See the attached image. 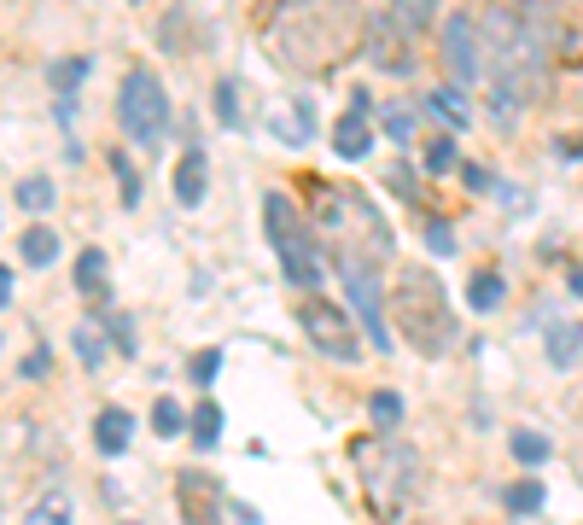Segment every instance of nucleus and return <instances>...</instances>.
I'll use <instances>...</instances> for the list:
<instances>
[{
  "mask_svg": "<svg viewBox=\"0 0 583 525\" xmlns=\"http://www.w3.org/2000/svg\"><path fill=\"white\" fill-rule=\"evenodd\" d=\"M70 345H76V356H82V368H100V362H105V333L94 327V321H82Z\"/></svg>",
  "mask_w": 583,
  "mask_h": 525,
  "instance_id": "obj_24",
  "label": "nucleus"
},
{
  "mask_svg": "<svg viewBox=\"0 0 583 525\" xmlns=\"http://www.w3.org/2000/svg\"><path fill=\"white\" fill-rule=\"evenodd\" d=\"M18 205H24V210H47V205H53V181H47V175L18 181Z\"/></svg>",
  "mask_w": 583,
  "mask_h": 525,
  "instance_id": "obj_30",
  "label": "nucleus"
},
{
  "mask_svg": "<svg viewBox=\"0 0 583 525\" xmlns=\"http://www.w3.org/2000/svg\"><path fill=\"white\" fill-rule=\"evenodd\" d=\"M187 426H193V444H199V450H210V444L222 438V409H216V403H199Z\"/></svg>",
  "mask_w": 583,
  "mask_h": 525,
  "instance_id": "obj_23",
  "label": "nucleus"
},
{
  "mask_svg": "<svg viewBox=\"0 0 583 525\" xmlns=\"http://www.w3.org/2000/svg\"><path fill=\"white\" fill-rule=\"evenodd\" d=\"M385 310H397V333H403L420 356H444V350L455 345L449 292L426 263H403V269L391 275V304H385Z\"/></svg>",
  "mask_w": 583,
  "mask_h": 525,
  "instance_id": "obj_3",
  "label": "nucleus"
},
{
  "mask_svg": "<svg viewBox=\"0 0 583 525\" xmlns=\"http://www.w3.org/2000/svg\"><path fill=\"white\" fill-rule=\"evenodd\" d=\"M391 187H397L403 199H414V175H409V164H391Z\"/></svg>",
  "mask_w": 583,
  "mask_h": 525,
  "instance_id": "obj_37",
  "label": "nucleus"
},
{
  "mask_svg": "<svg viewBox=\"0 0 583 525\" xmlns=\"http://www.w3.org/2000/svg\"><path fill=\"white\" fill-rule=\"evenodd\" d=\"M519 24L537 35L554 65H583V0H519Z\"/></svg>",
  "mask_w": 583,
  "mask_h": 525,
  "instance_id": "obj_6",
  "label": "nucleus"
},
{
  "mask_svg": "<svg viewBox=\"0 0 583 525\" xmlns=\"http://www.w3.org/2000/svg\"><path fill=\"white\" fill-rule=\"evenodd\" d=\"M24 374H30V380H41V374H47V350H35L30 362H24Z\"/></svg>",
  "mask_w": 583,
  "mask_h": 525,
  "instance_id": "obj_38",
  "label": "nucleus"
},
{
  "mask_svg": "<svg viewBox=\"0 0 583 525\" xmlns=\"http://www.w3.org/2000/svg\"><path fill=\"white\" fill-rule=\"evenodd\" d=\"M368 41V18L356 0H286L269 24V53L292 76H333Z\"/></svg>",
  "mask_w": 583,
  "mask_h": 525,
  "instance_id": "obj_1",
  "label": "nucleus"
},
{
  "mask_svg": "<svg viewBox=\"0 0 583 525\" xmlns=\"http://www.w3.org/2000/svg\"><path fill=\"white\" fill-rule=\"evenodd\" d=\"M467 187H473V193H484V187H490V175H484L479 164H467Z\"/></svg>",
  "mask_w": 583,
  "mask_h": 525,
  "instance_id": "obj_39",
  "label": "nucleus"
},
{
  "mask_svg": "<svg viewBox=\"0 0 583 525\" xmlns=\"http://www.w3.org/2000/svg\"><path fill=\"white\" fill-rule=\"evenodd\" d=\"M175 199H181V205H199V199H205V152H199V146H187L181 164H175Z\"/></svg>",
  "mask_w": 583,
  "mask_h": 525,
  "instance_id": "obj_14",
  "label": "nucleus"
},
{
  "mask_svg": "<svg viewBox=\"0 0 583 525\" xmlns=\"http://www.w3.org/2000/svg\"><path fill=\"white\" fill-rule=\"evenodd\" d=\"M385 135L397 140V146H403V140L414 135V117L403 111V105H385Z\"/></svg>",
  "mask_w": 583,
  "mask_h": 525,
  "instance_id": "obj_33",
  "label": "nucleus"
},
{
  "mask_svg": "<svg viewBox=\"0 0 583 525\" xmlns=\"http://www.w3.org/2000/svg\"><path fill=\"white\" fill-rule=\"evenodd\" d=\"M368 146H374V129L362 123V111H344L339 129H333V152H339V158H362Z\"/></svg>",
  "mask_w": 583,
  "mask_h": 525,
  "instance_id": "obj_15",
  "label": "nucleus"
},
{
  "mask_svg": "<svg viewBox=\"0 0 583 525\" xmlns=\"http://www.w3.org/2000/svg\"><path fill=\"white\" fill-rule=\"evenodd\" d=\"M426 111L444 117L449 129H467V123H473V111H467V88H432V94H426Z\"/></svg>",
  "mask_w": 583,
  "mask_h": 525,
  "instance_id": "obj_16",
  "label": "nucleus"
},
{
  "mask_svg": "<svg viewBox=\"0 0 583 525\" xmlns=\"http://www.w3.org/2000/svg\"><path fill=\"white\" fill-rule=\"evenodd\" d=\"M18 257H24L30 269H47V263L59 257V234H53V228H41V222H35V228H24V240H18Z\"/></svg>",
  "mask_w": 583,
  "mask_h": 525,
  "instance_id": "obj_17",
  "label": "nucleus"
},
{
  "mask_svg": "<svg viewBox=\"0 0 583 525\" xmlns=\"http://www.w3.org/2000/svg\"><path fill=\"white\" fill-rule=\"evenodd\" d=\"M438 53H444L449 88H479L484 82V35L467 12H449L438 30Z\"/></svg>",
  "mask_w": 583,
  "mask_h": 525,
  "instance_id": "obj_9",
  "label": "nucleus"
},
{
  "mask_svg": "<svg viewBox=\"0 0 583 525\" xmlns=\"http://www.w3.org/2000/svg\"><path fill=\"white\" fill-rule=\"evenodd\" d=\"M502 292H508V280L496 275V269H479V275L467 280V298H473V310L490 315L496 304H502Z\"/></svg>",
  "mask_w": 583,
  "mask_h": 525,
  "instance_id": "obj_19",
  "label": "nucleus"
},
{
  "mask_svg": "<svg viewBox=\"0 0 583 525\" xmlns=\"http://www.w3.org/2000/svg\"><path fill=\"white\" fill-rule=\"evenodd\" d=\"M344 292H350V310L368 327L374 350H391V327H385V298H379V275L374 269H344Z\"/></svg>",
  "mask_w": 583,
  "mask_h": 525,
  "instance_id": "obj_10",
  "label": "nucleus"
},
{
  "mask_svg": "<svg viewBox=\"0 0 583 525\" xmlns=\"http://www.w3.org/2000/svg\"><path fill=\"white\" fill-rule=\"evenodd\" d=\"M391 18H397L409 35L426 30V24H432V0H397V6H391Z\"/></svg>",
  "mask_w": 583,
  "mask_h": 525,
  "instance_id": "obj_29",
  "label": "nucleus"
},
{
  "mask_svg": "<svg viewBox=\"0 0 583 525\" xmlns=\"http://www.w3.org/2000/svg\"><path fill=\"white\" fill-rule=\"evenodd\" d=\"M298 327H304V339L321 356H333V362H356L362 345H356V327H350V310L339 304H327L321 292H304V304H298Z\"/></svg>",
  "mask_w": 583,
  "mask_h": 525,
  "instance_id": "obj_8",
  "label": "nucleus"
},
{
  "mask_svg": "<svg viewBox=\"0 0 583 525\" xmlns=\"http://www.w3.org/2000/svg\"><path fill=\"white\" fill-rule=\"evenodd\" d=\"M6 298H12V269L0 263V310H6Z\"/></svg>",
  "mask_w": 583,
  "mask_h": 525,
  "instance_id": "obj_40",
  "label": "nucleus"
},
{
  "mask_svg": "<svg viewBox=\"0 0 583 525\" xmlns=\"http://www.w3.org/2000/svg\"><path fill=\"white\" fill-rule=\"evenodd\" d=\"M263 228H269V245L280 251L286 280L304 286V292H315V286H321V245H315L309 222L298 216V205H292L286 193H269V199H263Z\"/></svg>",
  "mask_w": 583,
  "mask_h": 525,
  "instance_id": "obj_5",
  "label": "nucleus"
},
{
  "mask_svg": "<svg viewBox=\"0 0 583 525\" xmlns=\"http://www.w3.org/2000/svg\"><path fill=\"white\" fill-rule=\"evenodd\" d=\"M309 199H315V216H321V234L339 245V269H385L391 263V228H385V216H379L356 187H309Z\"/></svg>",
  "mask_w": 583,
  "mask_h": 525,
  "instance_id": "obj_2",
  "label": "nucleus"
},
{
  "mask_svg": "<svg viewBox=\"0 0 583 525\" xmlns=\"http://www.w3.org/2000/svg\"><path fill=\"white\" fill-rule=\"evenodd\" d=\"M175 502H181V525H222V490L210 485L205 467H181L175 473Z\"/></svg>",
  "mask_w": 583,
  "mask_h": 525,
  "instance_id": "obj_11",
  "label": "nucleus"
},
{
  "mask_svg": "<svg viewBox=\"0 0 583 525\" xmlns=\"http://www.w3.org/2000/svg\"><path fill=\"white\" fill-rule=\"evenodd\" d=\"M82 76H88V59H82V53H76V59H53V65H47V82H53V94H59V100L82 88Z\"/></svg>",
  "mask_w": 583,
  "mask_h": 525,
  "instance_id": "obj_20",
  "label": "nucleus"
},
{
  "mask_svg": "<svg viewBox=\"0 0 583 525\" xmlns=\"http://www.w3.org/2000/svg\"><path fill=\"white\" fill-rule=\"evenodd\" d=\"M129 438H135V415L129 409H100L94 415V444H100V455H123Z\"/></svg>",
  "mask_w": 583,
  "mask_h": 525,
  "instance_id": "obj_13",
  "label": "nucleus"
},
{
  "mask_svg": "<svg viewBox=\"0 0 583 525\" xmlns=\"http://www.w3.org/2000/svg\"><path fill=\"white\" fill-rule=\"evenodd\" d=\"M216 111H222V123H228V129H245V123H240V82H234V76H222V82H216Z\"/></svg>",
  "mask_w": 583,
  "mask_h": 525,
  "instance_id": "obj_28",
  "label": "nucleus"
},
{
  "mask_svg": "<svg viewBox=\"0 0 583 525\" xmlns=\"http://www.w3.org/2000/svg\"><path fill=\"white\" fill-rule=\"evenodd\" d=\"M76 286H82L88 298H100V292H105V251H94V245H88V251L76 257Z\"/></svg>",
  "mask_w": 583,
  "mask_h": 525,
  "instance_id": "obj_21",
  "label": "nucleus"
},
{
  "mask_svg": "<svg viewBox=\"0 0 583 525\" xmlns=\"http://www.w3.org/2000/svg\"><path fill=\"white\" fill-rule=\"evenodd\" d=\"M583 350V327H572V321H549V362L554 368H572Z\"/></svg>",
  "mask_w": 583,
  "mask_h": 525,
  "instance_id": "obj_18",
  "label": "nucleus"
},
{
  "mask_svg": "<svg viewBox=\"0 0 583 525\" xmlns=\"http://www.w3.org/2000/svg\"><path fill=\"white\" fill-rule=\"evenodd\" d=\"M187 374H193V380H199V385H210V380H216V374H222V350H199Z\"/></svg>",
  "mask_w": 583,
  "mask_h": 525,
  "instance_id": "obj_34",
  "label": "nucleus"
},
{
  "mask_svg": "<svg viewBox=\"0 0 583 525\" xmlns=\"http://www.w3.org/2000/svg\"><path fill=\"white\" fill-rule=\"evenodd\" d=\"M368 415H374L379 432H391V426L403 420V397H397V391H374V397H368Z\"/></svg>",
  "mask_w": 583,
  "mask_h": 525,
  "instance_id": "obj_26",
  "label": "nucleus"
},
{
  "mask_svg": "<svg viewBox=\"0 0 583 525\" xmlns=\"http://www.w3.org/2000/svg\"><path fill=\"white\" fill-rule=\"evenodd\" d=\"M572 292H578V298H583V269H572Z\"/></svg>",
  "mask_w": 583,
  "mask_h": 525,
  "instance_id": "obj_41",
  "label": "nucleus"
},
{
  "mask_svg": "<svg viewBox=\"0 0 583 525\" xmlns=\"http://www.w3.org/2000/svg\"><path fill=\"white\" fill-rule=\"evenodd\" d=\"M368 53H374L379 70H403L409 76V30L385 12V18H368V41H362Z\"/></svg>",
  "mask_w": 583,
  "mask_h": 525,
  "instance_id": "obj_12",
  "label": "nucleus"
},
{
  "mask_svg": "<svg viewBox=\"0 0 583 525\" xmlns=\"http://www.w3.org/2000/svg\"><path fill=\"white\" fill-rule=\"evenodd\" d=\"M350 461H356V479H362V496H368L374 520H397L409 508L414 485H420L414 450L397 444V438H356L350 444Z\"/></svg>",
  "mask_w": 583,
  "mask_h": 525,
  "instance_id": "obj_4",
  "label": "nucleus"
},
{
  "mask_svg": "<svg viewBox=\"0 0 583 525\" xmlns=\"http://www.w3.org/2000/svg\"><path fill=\"white\" fill-rule=\"evenodd\" d=\"M426 170H432V175H449V170H455V140H449V135H438L432 146H426Z\"/></svg>",
  "mask_w": 583,
  "mask_h": 525,
  "instance_id": "obj_32",
  "label": "nucleus"
},
{
  "mask_svg": "<svg viewBox=\"0 0 583 525\" xmlns=\"http://www.w3.org/2000/svg\"><path fill=\"white\" fill-rule=\"evenodd\" d=\"M111 164H117V175H123V199H129V205H135V199H140V181H135V170H129V164H123V158H111Z\"/></svg>",
  "mask_w": 583,
  "mask_h": 525,
  "instance_id": "obj_36",
  "label": "nucleus"
},
{
  "mask_svg": "<svg viewBox=\"0 0 583 525\" xmlns=\"http://www.w3.org/2000/svg\"><path fill=\"white\" fill-rule=\"evenodd\" d=\"M117 123H123V135L135 140V146H158L164 129H170V94H164V82H158L146 65H135L129 76H123Z\"/></svg>",
  "mask_w": 583,
  "mask_h": 525,
  "instance_id": "obj_7",
  "label": "nucleus"
},
{
  "mask_svg": "<svg viewBox=\"0 0 583 525\" xmlns=\"http://www.w3.org/2000/svg\"><path fill=\"white\" fill-rule=\"evenodd\" d=\"M426 245H432V251H455V234H449L444 222H432V228H426Z\"/></svg>",
  "mask_w": 583,
  "mask_h": 525,
  "instance_id": "obj_35",
  "label": "nucleus"
},
{
  "mask_svg": "<svg viewBox=\"0 0 583 525\" xmlns=\"http://www.w3.org/2000/svg\"><path fill=\"white\" fill-rule=\"evenodd\" d=\"M508 444H514V461H525V467H543V461H549V438H543V432H525V426H519Z\"/></svg>",
  "mask_w": 583,
  "mask_h": 525,
  "instance_id": "obj_25",
  "label": "nucleus"
},
{
  "mask_svg": "<svg viewBox=\"0 0 583 525\" xmlns=\"http://www.w3.org/2000/svg\"><path fill=\"white\" fill-rule=\"evenodd\" d=\"M537 508H543V485H531V479H525V485L508 490V514H537Z\"/></svg>",
  "mask_w": 583,
  "mask_h": 525,
  "instance_id": "obj_31",
  "label": "nucleus"
},
{
  "mask_svg": "<svg viewBox=\"0 0 583 525\" xmlns=\"http://www.w3.org/2000/svg\"><path fill=\"white\" fill-rule=\"evenodd\" d=\"M181 426H187L181 403H175V397H158V403H152V432H158V438H175Z\"/></svg>",
  "mask_w": 583,
  "mask_h": 525,
  "instance_id": "obj_27",
  "label": "nucleus"
},
{
  "mask_svg": "<svg viewBox=\"0 0 583 525\" xmlns=\"http://www.w3.org/2000/svg\"><path fill=\"white\" fill-rule=\"evenodd\" d=\"M24 525H76V514H70V496H41L30 514H24Z\"/></svg>",
  "mask_w": 583,
  "mask_h": 525,
  "instance_id": "obj_22",
  "label": "nucleus"
}]
</instances>
